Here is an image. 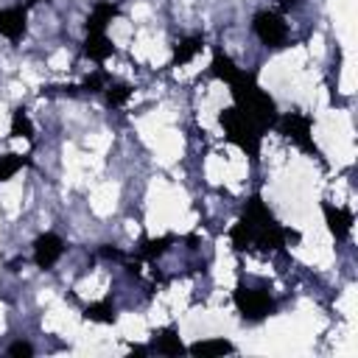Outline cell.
I'll list each match as a JSON object with an SVG mask.
<instances>
[{"label": "cell", "mask_w": 358, "mask_h": 358, "mask_svg": "<svg viewBox=\"0 0 358 358\" xmlns=\"http://www.w3.org/2000/svg\"><path fill=\"white\" fill-rule=\"evenodd\" d=\"M288 238H299V232L277 224V218L268 213V207L263 204L260 196H252L243 207L241 221L232 227L229 241L238 252L243 249H263V252H280L285 246Z\"/></svg>", "instance_id": "obj_1"}, {"label": "cell", "mask_w": 358, "mask_h": 358, "mask_svg": "<svg viewBox=\"0 0 358 358\" xmlns=\"http://www.w3.org/2000/svg\"><path fill=\"white\" fill-rule=\"evenodd\" d=\"M229 87H232L235 106H238L260 131H266L268 126H274V120H277V106H274V101L268 98V92H263V90L257 87V81H255L252 73L238 70L235 78L229 81Z\"/></svg>", "instance_id": "obj_2"}, {"label": "cell", "mask_w": 358, "mask_h": 358, "mask_svg": "<svg viewBox=\"0 0 358 358\" xmlns=\"http://www.w3.org/2000/svg\"><path fill=\"white\" fill-rule=\"evenodd\" d=\"M221 126H224V131H227V140L229 143H235L243 154H249V157H257L260 154V140H263V131L238 109V106H229V109H224L221 112Z\"/></svg>", "instance_id": "obj_3"}, {"label": "cell", "mask_w": 358, "mask_h": 358, "mask_svg": "<svg viewBox=\"0 0 358 358\" xmlns=\"http://www.w3.org/2000/svg\"><path fill=\"white\" fill-rule=\"evenodd\" d=\"M232 299H235V308L241 310V316L243 319H252V322H260V319H266L274 310V299L263 288L238 285L235 294H232Z\"/></svg>", "instance_id": "obj_4"}, {"label": "cell", "mask_w": 358, "mask_h": 358, "mask_svg": "<svg viewBox=\"0 0 358 358\" xmlns=\"http://www.w3.org/2000/svg\"><path fill=\"white\" fill-rule=\"evenodd\" d=\"M252 31L257 34V39L268 48H282L288 39V25L280 14L274 11H257L252 20Z\"/></svg>", "instance_id": "obj_5"}, {"label": "cell", "mask_w": 358, "mask_h": 358, "mask_svg": "<svg viewBox=\"0 0 358 358\" xmlns=\"http://www.w3.org/2000/svg\"><path fill=\"white\" fill-rule=\"evenodd\" d=\"M277 126H280V134H285L291 143H296L299 148H305V151H310V154H319L316 151V145H313V137H310V117L308 115H302V112H288V115H282L280 120H274Z\"/></svg>", "instance_id": "obj_6"}, {"label": "cell", "mask_w": 358, "mask_h": 358, "mask_svg": "<svg viewBox=\"0 0 358 358\" xmlns=\"http://www.w3.org/2000/svg\"><path fill=\"white\" fill-rule=\"evenodd\" d=\"M64 255V241L56 232H45L34 241V263L39 268H50Z\"/></svg>", "instance_id": "obj_7"}, {"label": "cell", "mask_w": 358, "mask_h": 358, "mask_svg": "<svg viewBox=\"0 0 358 358\" xmlns=\"http://www.w3.org/2000/svg\"><path fill=\"white\" fill-rule=\"evenodd\" d=\"M322 210H324L327 229H330L338 241H344V238L350 235V229H352V213H350L347 207H336V204H330V201H324Z\"/></svg>", "instance_id": "obj_8"}, {"label": "cell", "mask_w": 358, "mask_h": 358, "mask_svg": "<svg viewBox=\"0 0 358 358\" xmlns=\"http://www.w3.org/2000/svg\"><path fill=\"white\" fill-rule=\"evenodd\" d=\"M25 28H28V11L25 8H6V11H0V34L6 39H11V42L22 39Z\"/></svg>", "instance_id": "obj_9"}, {"label": "cell", "mask_w": 358, "mask_h": 358, "mask_svg": "<svg viewBox=\"0 0 358 358\" xmlns=\"http://www.w3.org/2000/svg\"><path fill=\"white\" fill-rule=\"evenodd\" d=\"M112 17H117L115 3H95L92 14L87 17V34H106V25L112 22Z\"/></svg>", "instance_id": "obj_10"}, {"label": "cell", "mask_w": 358, "mask_h": 358, "mask_svg": "<svg viewBox=\"0 0 358 358\" xmlns=\"http://www.w3.org/2000/svg\"><path fill=\"white\" fill-rule=\"evenodd\" d=\"M190 355H199V358H215V355H227V352H235V347L227 341V338H204V341H196L187 347Z\"/></svg>", "instance_id": "obj_11"}, {"label": "cell", "mask_w": 358, "mask_h": 358, "mask_svg": "<svg viewBox=\"0 0 358 358\" xmlns=\"http://www.w3.org/2000/svg\"><path fill=\"white\" fill-rule=\"evenodd\" d=\"M84 53L92 59V62H106L112 53H115V45L106 39V34H87V42H84Z\"/></svg>", "instance_id": "obj_12"}, {"label": "cell", "mask_w": 358, "mask_h": 358, "mask_svg": "<svg viewBox=\"0 0 358 358\" xmlns=\"http://www.w3.org/2000/svg\"><path fill=\"white\" fill-rule=\"evenodd\" d=\"M159 355H182V352H187V347L182 344V338L176 336V330L173 327H165L157 338H154V344H151Z\"/></svg>", "instance_id": "obj_13"}, {"label": "cell", "mask_w": 358, "mask_h": 358, "mask_svg": "<svg viewBox=\"0 0 358 358\" xmlns=\"http://www.w3.org/2000/svg\"><path fill=\"white\" fill-rule=\"evenodd\" d=\"M201 48H204V39H201V36H187V39H182V42L173 48V64L190 62Z\"/></svg>", "instance_id": "obj_14"}, {"label": "cell", "mask_w": 358, "mask_h": 358, "mask_svg": "<svg viewBox=\"0 0 358 358\" xmlns=\"http://www.w3.org/2000/svg\"><path fill=\"white\" fill-rule=\"evenodd\" d=\"M11 137L34 140V123H31V117H28L25 109H14L11 112Z\"/></svg>", "instance_id": "obj_15"}, {"label": "cell", "mask_w": 358, "mask_h": 358, "mask_svg": "<svg viewBox=\"0 0 358 358\" xmlns=\"http://www.w3.org/2000/svg\"><path fill=\"white\" fill-rule=\"evenodd\" d=\"M84 319L101 322V324H112V322H115V308H112L109 302H92V305H87Z\"/></svg>", "instance_id": "obj_16"}, {"label": "cell", "mask_w": 358, "mask_h": 358, "mask_svg": "<svg viewBox=\"0 0 358 358\" xmlns=\"http://www.w3.org/2000/svg\"><path fill=\"white\" fill-rule=\"evenodd\" d=\"M28 165V157L25 154H3L0 157V182H6V179H11L20 168H25Z\"/></svg>", "instance_id": "obj_17"}, {"label": "cell", "mask_w": 358, "mask_h": 358, "mask_svg": "<svg viewBox=\"0 0 358 358\" xmlns=\"http://www.w3.org/2000/svg\"><path fill=\"white\" fill-rule=\"evenodd\" d=\"M238 70H241V67H235V62H232L229 56H224L221 50H215V56H213V73H215L218 78H224V81L229 84Z\"/></svg>", "instance_id": "obj_18"}, {"label": "cell", "mask_w": 358, "mask_h": 358, "mask_svg": "<svg viewBox=\"0 0 358 358\" xmlns=\"http://www.w3.org/2000/svg\"><path fill=\"white\" fill-rule=\"evenodd\" d=\"M171 243H173L171 235H165V238H148V241H143V246H140V257L154 260V257H159Z\"/></svg>", "instance_id": "obj_19"}, {"label": "cell", "mask_w": 358, "mask_h": 358, "mask_svg": "<svg viewBox=\"0 0 358 358\" xmlns=\"http://www.w3.org/2000/svg\"><path fill=\"white\" fill-rule=\"evenodd\" d=\"M106 103L109 106H123L131 98V87L129 84H106Z\"/></svg>", "instance_id": "obj_20"}, {"label": "cell", "mask_w": 358, "mask_h": 358, "mask_svg": "<svg viewBox=\"0 0 358 358\" xmlns=\"http://www.w3.org/2000/svg\"><path fill=\"white\" fill-rule=\"evenodd\" d=\"M81 90H87V92H101V90H106V73L98 70V73L87 76V81L81 84Z\"/></svg>", "instance_id": "obj_21"}, {"label": "cell", "mask_w": 358, "mask_h": 358, "mask_svg": "<svg viewBox=\"0 0 358 358\" xmlns=\"http://www.w3.org/2000/svg\"><path fill=\"white\" fill-rule=\"evenodd\" d=\"M8 355H14V358H28V355H34V347H31L28 341H14V344L8 347Z\"/></svg>", "instance_id": "obj_22"}, {"label": "cell", "mask_w": 358, "mask_h": 358, "mask_svg": "<svg viewBox=\"0 0 358 358\" xmlns=\"http://www.w3.org/2000/svg\"><path fill=\"white\" fill-rule=\"evenodd\" d=\"M101 252H103L106 257H115V260H120V257H123V255H120L117 249H109V246H106V249H101Z\"/></svg>", "instance_id": "obj_23"}, {"label": "cell", "mask_w": 358, "mask_h": 358, "mask_svg": "<svg viewBox=\"0 0 358 358\" xmlns=\"http://www.w3.org/2000/svg\"><path fill=\"white\" fill-rule=\"evenodd\" d=\"M148 352V347H131V355H145Z\"/></svg>", "instance_id": "obj_24"}, {"label": "cell", "mask_w": 358, "mask_h": 358, "mask_svg": "<svg viewBox=\"0 0 358 358\" xmlns=\"http://www.w3.org/2000/svg\"><path fill=\"white\" fill-rule=\"evenodd\" d=\"M36 3H39V0H28V6H36Z\"/></svg>", "instance_id": "obj_25"}, {"label": "cell", "mask_w": 358, "mask_h": 358, "mask_svg": "<svg viewBox=\"0 0 358 358\" xmlns=\"http://www.w3.org/2000/svg\"><path fill=\"white\" fill-rule=\"evenodd\" d=\"M291 3H294V0H285V3H282V6H291Z\"/></svg>", "instance_id": "obj_26"}]
</instances>
